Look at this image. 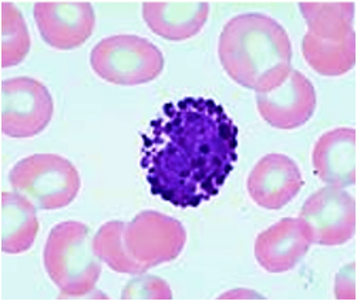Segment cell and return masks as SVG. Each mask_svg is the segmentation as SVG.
<instances>
[{"label": "cell", "mask_w": 357, "mask_h": 301, "mask_svg": "<svg viewBox=\"0 0 357 301\" xmlns=\"http://www.w3.org/2000/svg\"><path fill=\"white\" fill-rule=\"evenodd\" d=\"M292 43L284 27L264 13H242L227 22L218 57L236 84L257 93L278 87L292 70Z\"/></svg>", "instance_id": "1"}, {"label": "cell", "mask_w": 357, "mask_h": 301, "mask_svg": "<svg viewBox=\"0 0 357 301\" xmlns=\"http://www.w3.org/2000/svg\"><path fill=\"white\" fill-rule=\"evenodd\" d=\"M307 23L302 53L310 68L325 77H339L356 63L353 2H301Z\"/></svg>", "instance_id": "2"}, {"label": "cell", "mask_w": 357, "mask_h": 301, "mask_svg": "<svg viewBox=\"0 0 357 301\" xmlns=\"http://www.w3.org/2000/svg\"><path fill=\"white\" fill-rule=\"evenodd\" d=\"M43 265L61 298L93 293L101 276V260L94 252L89 226L76 220L56 224L45 245Z\"/></svg>", "instance_id": "3"}, {"label": "cell", "mask_w": 357, "mask_h": 301, "mask_svg": "<svg viewBox=\"0 0 357 301\" xmlns=\"http://www.w3.org/2000/svg\"><path fill=\"white\" fill-rule=\"evenodd\" d=\"M13 190L42 210H57L73 202L82 187L77 168L56 154H36L15 164L9 172Z\"/></svg>", "instance_id": "4"}, {"label": "cell", "mask_w": 357, "mask_h": 301, "mask_svg": "<svg viewBox=\"0 0 357 301\" xmlns=\"http://www.w3.org/2000/svg\"><path fill=\"white\" fill-rule=\"evenodd\" d=\"M93 71L116 86H141L154 82L164 71L161 50L150 40L135 34L105 37L90 53Z\"/></svg>", "instance_id": "5"}, {"label": "cell", "mask_w": 357, "mask_h": 301, "mask_svg": "<svg viewBox=\"0 0 357 301\" xmlns=\"http://www.w3.org/2000/svg\"><path fill=\"white\" fill-rule=\"evenodd\" d=\"M123 246L139 275L169 263L187 245L184 224L168 215L146 210L123 224Z\"/></svg>", "instance_id": "6"}, {"label": "cell", "mask_w": 357, "mask_h": 301, "mask_svg": "<svg viewBox=\"0 0 357 301\" xmlns=\"http://www.w3.org/2000/svg\"><path fill=\"white\" fill-rule=\"evenodd\" d=\"M54 102L47 87L31 77L2 83V132L16 139L33 138L50 124Z\"/></svg>", "instance_id": "7"}, {"label": "cell", "mask_w": 357, "mask_h": 301, "mask_svg": "<svg viewBox=\"0 0 357 301\" xmlns=\"http://www.w3.org/2000/svg\"><path fill=\"white\" fill-rule=\"evenodd\" d=\"M299 219L312 245L342 246L356 232V202L342 187L329 185L305 201Z\"/></svg>", "instance_id": "8"}, {"label": "cell", "mask_w": 357, "mask_h": 301, "mask_svg": "<svg viewBox=\"0 0 357 301\" xmlns=\"http://www.w3.org/2000/svg\"><path fill=\"white\" fill-rule=\"evenodd\" d=\"M317 105L312 82L298 70H291L282 84L257 93V107L265 123L278 130H296L314 114Z\"/></svg>", "instance_id": "9"}, {"label": "cell", "mask_w": 357, "mask_h": 301, "mask_svg": "<svg viewBox=\"0 0 357 301\" xmlns=\"http://www.w3.org/2000/svg\"><path fill=\"white\" fill-rule=\"evenodd\" d=\"M33 15L42 39L56 50L83 46L96 27V13L90 2H38Z\"/></svg>", "instance_id": "10"}, {"label": "cell", "mask_w": 357, "mask_h": 301, "mask_svg": "<svg viewBox=\"0 0 357 301\" xmlns=\"http://www.w3.org/2000/svg\"><path fill=\"white\" fill-rule=\"evenodd\" d=\"M305 185L298 164L283 154L261 158L246 180L251 199L266 210H279L292 202Z\"/></svg>", "instance_id": "11"}, {"label": "cell", "mask_w": 357, "mask_h": 301, "mask_svg": "<svg viewBox=\"0 0 357 301\" xmlns=\"http://www.w3.org/2000/svg\"><path fill=\"white\" fill-rule=\"evenodd\" d=\"M312 246L306 226L301 219L284 217L255 240V258L268 273H284L295 269Z\"/></svg>", "instance_id": "12"}, {"label": "cell", "mask_w": 357, "mask_h": 301, "mask_svg": "<svg viewBox=\"0 0 357 301\" xmlns=\"http://www.w3.org/2000/svg\"><path fill=\"white\" fill-rule=\"evenodd\" d=\"M312 162L316 176L336 187L356 183V131L335 128L320 137L313 148Z\"/></svg>", "instance_id": "13"}, {"label": "cell", "mask_w": 357, "mask_h": 301, "mask_svg": "<svg viewBox=\"0 0 357 301\" xmlns=\"http://www.w3.org/2000/svg\"><path fill=\"white\" fill-rule=\"evenodd\" d=\"M209 17L208 2H144L142 19L149 29L169 42L192 39Z\"/></svg>", "instance_id": "14"}, {"label": "cell", "mask_w": 357, "mask_h": 301, "mask_svg": "<svg viewBox=\"0 0 357 301\" xmlns=\"http://www.w3.org/2000/svg\"><path fill=\"white\" fill-rule=\"evenodd\" d=\"M36 208L17 192L2 194V250L8 254L27 252L39 233Z\"/></svg>", "instance_id": "15"}, {"label": "cell", "mask_w": 357, "mask_h": 301, "mask_svg": "<svg viewBox=\"0 0 357 301\" xmlns=\"http://www.w3.org/2000/svg\"><path fill=\"white\" fill-rule=\"evenodd\" d=\"M31 40L22 12L10 2H2V67H16L24 61Z\"/></svg>", "instance_id": "16"}, {"label": "cell", "mask_w": 357, "mask_h": 301, "mask_svg": "<svg viewBox=\"0 0 357 301\" xmlns=\"http://www.w3.org/2000/svg\"><path fill=\"white\" fill-rule=\"evenodd\" d=\"M123 224L124 222L121 220L104 223L93 238V247L98 258L104 261L112 270L123 275L138 276V269L128 258L123 246Z\"/></svg>", "instance_id": "17"}, {"label": "cell", "mask_w": 357, "mask_h": 301, "mask_svg": "<svg viewBox=\"0 0 357 301\" xmlns=\"http://www.w3.org/2000/svg\"><path fill=\"white\" fill-rule=\"evenodd\" d=\"M123 300H171L172 291L167 281L154 276H141L124 287Z\"/></svg>", "instance_id": "18"}, {"label": "cell", "mask_w": 357, "mask_h": 301, "mask_svg": "<svg viewBox=\"0 0 357 301\" xmlns=\"http://www.w3.org/2000/svg\"><path fill=\"white\" fill-rule=\"evenodd\" d=\"M335 295L337 300H354L356 298V265H350L340 269L335 280Z\"/></svg>", "instance_id": "19"}]
</instances>
